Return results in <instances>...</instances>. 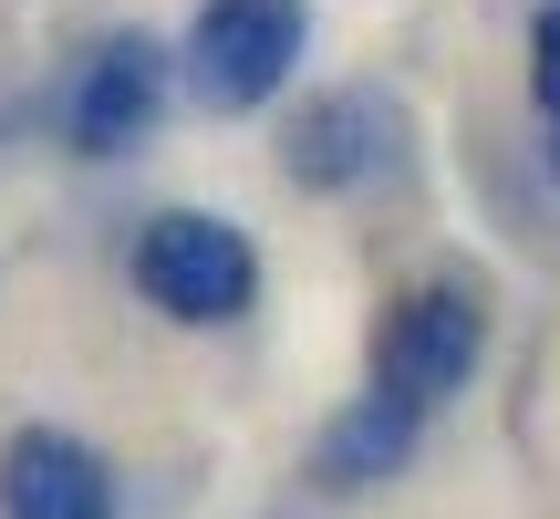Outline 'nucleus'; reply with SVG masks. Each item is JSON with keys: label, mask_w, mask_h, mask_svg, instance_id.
Instances as JSON below:
<instances>
[{"label": "nucleus", "mask_w": 560, "mask_h": 519, "mask_svg": "<svg viewBox=\"0 0 560 519\" xmlns=\"http://www.w3.org/2000/svg\"><path fill=\"white\" fill-rule=\"evenodd\" d=\"M301 32H312L301 0H208L198 32H187V94H198L208 115L270 104L280 83H291V62H301Z\"/></svg>", "instance_id": "obj_1"}, {"label": "nucleus", "mask_w": 560, "mask_h": 519, "mask_svg": "<svg viewBox=\"0 0 560 519\" xmlns=\"http://www.w3.org/2000/svg\"><path fill=\"white\" fill-rule=\"evenodd\" d=\"M136 291L156 301V312L177 322H229L249 312V291H260V260L229 219H208V208H166V219H145L136 240Z\"/></svg>", "instance_id": "obj_2"}, {"label": "nucleus", "mask_w": 560, "mask_h": 519, "mask_svg": "<svg viewBox=\"0 0 560 519\" xmlns=\"http://www.w3.org/2000/svg\"><path fill=\"white\" fill-rule=\"evenodd\" d=\"M478 343H488V312L467 280H425V291H405V312L384 322V384L374 395H395L405 416H425L436 395H457L467 374H478Z\"/></svg>", "instance_id": "obj_3"}, {"label": "nucleus", "mask_w": 560, "mask_h": 519, "mask_svg": "<svg viewBox=\"0 0 560 519\" xmlns=\"http://www.w3.org/2000/svg\"><path fill=\"white\" fill-rule=\"evenodd\" d=\"M156 104H166V53L145 32H115L73 83V146L83 157H125V146L156 136Z\"/></svg>", "instance_id": "obj_4"}, {"label": "nucleus", "mask_w": 560, "mask_h": 519, "mask_svg": "<svg viewBox=\"0 0 560 519\" xmlns=\"http://www.w3.org/2000/svg\"><path fill=\"white\" fill-rule=\"evenodd\" d=\"M291 166L312 187H374V177H395V166H405V115L384 94H363V83H342V94H322L312 115H301Z\"/></svg>", "instance_id": "obj_5"}, {"label": "nucleus", "mask_w": 560, "mask_h": 519, "mask_svg": "<svg viewBox=\"0 0 560 519\" xmlns=\"http://www.w3.org/2000/svg\"><path fill=\"white\" fill-rule=\"evenodd\" d=\"M0 509L11 519H104L115 509V478H104V458L83 437L32 426V437L0 447Z\"/></svg>", "instance_id": "obj_6"}, {"label": "nucleus", "mask_w": 560, "mask_h": 519, "mask_svg": "<svg viewBox=\"0 0 560 519\" xmlns=\"http://www.w3.org/2000/svg\"><path fill=\"white\" fill-rule=\"evenodd\" d=\"M405 458H416V416H405L395 395H353L332 426H322L312 478H322V488H374V478H395Z\"/></svg>", "instance_id": "obj_7"}, {"label": "nucleus", "mask_w": 560, "mask_h": 519, "mask_svg": "<svg viewBox=\"0 0 560 519\" xmlns=\"http://www.w3.org/2000/svg\"><path fill=\"white\" fill-rule=\"evenodd\" d=\"M540 104H550V125H560V11L540 21Z\"/></svg>", "instance_id": "obj_8"}, {"label": "nucleus", "mask_w": 560, "mask_h": 519, "mask_svg": "<svg viewBox=\"0 0 560 519\" xmlns=\"http://www.w3.org/2000/svg\"><path fill=\"white\" fill-rule=\"evenodd\" d=\"M550 166H560V125H550Z\"/></svg>", "instance_id": "obj_9"}]
</instances>
